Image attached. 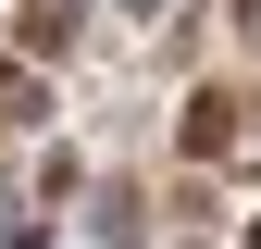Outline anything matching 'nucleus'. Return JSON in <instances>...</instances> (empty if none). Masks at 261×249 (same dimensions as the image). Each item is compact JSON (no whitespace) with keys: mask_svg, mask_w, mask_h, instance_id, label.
I'll return each mask as SVG.
<instances>
[{"mask_svg":"<svg viewBox=\"0 0 261 249\" xmlns=\"http://www.w3.org/2000/svg\"><path fill=\"white\" fill-rule=\"evenodd\" d=\"M187 150H199V162H249L261 150V100L249 87H199V100H187Z\"/></svg>","mask_w":261,"mask_h":249,"instance_id":"nucleus-1","label":"nucleus"}]
</instances>
